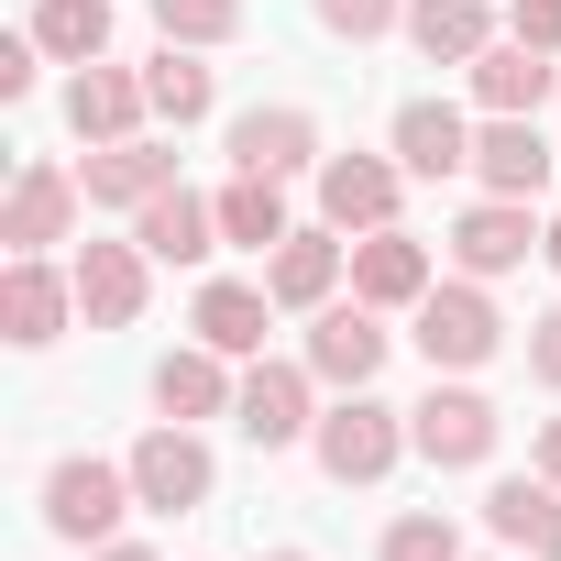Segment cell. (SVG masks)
I'll use <instances>...</instances> for the list:
<instances>
[{
	"label": "cell",
	"instance_id": "6da1fadb",
	"mask_svg": "<svg viewBox=\"0 0 561 561\" xmlns=\"http://www.w3.org/2000/svg\"><path fill=\"white\" fill-rule=\"evenodd\" d=\"M309 451H320V473H331V484H386V473L408 462V408H386L375 386H353L342 408H320Z\"/></svg>",
	"mask_w": 561,
	"mask_h": 561
},
{
	"label": "cell",
	"instance_id": "7a4b0ae2",
	"mask_svg": "<svg viewBox=\"0 0 561 561\" xmlns=\"http://www.w3.org/2000/svg\"><path fill=\"white\" fill-rule=\"evenodd\" d=\"M122 506H144V495H133V462L67 451V462L45 473V528L78 539V550H111V539H122Z\"/></svg>",
	"mask_w": 561,
	"mask_h": 561
},
{
	"label": "cell",
	"instance_id": "3957f363",
	"mask_svg": "<svg viewBox=\"0 0 561 561\" xmlns=\"http://www.w3.org/2000/svg\"><path fill=\"white\" fill-rule=\"evenodd\" d=\"M408 320H419L408 342L430 353V375H473V364H495V342H506V320H495V298H484V275H451V287H430Z\"/></svg>",
	"mask_w": 561,
	"mask_h": 561
},
{
	"label": "cell",
	"instance_id": "277c9868",
	"mask_svg": "<svg viewBox=\"0 0 561 561\" xmlns=\"http://www.w3.org/2000/svg\"><path fill=\"white\" fill-rule=\"evenodd\" d=\"M495 397H473V386H440L430 375V397L408 408V451L419 462H440V473H473V462H495Z\"/></svg>",
	"mask_w": 561,
	"mask_h": 561
},
{
	"label": "cell",
	"instance_id": "5b68a950",
	"mask_svg": "<svg viewBox=\"0 0 561 561\" xmlns=\"http://www.w3.org/2000/svg\"><path fill=\"white\" fill-rule=\"evenodd\" d=\"M209 440L187 430V419H154L144 440H133V495L154 506V517H187V506H209Z\"/></svg>",
	"mask_w": 561,
	"mask_h": 561
},
{
	"label": "cell",
	"instance_id": "8992f818",
	"mask_svg": "<svg viewBox=\"0 0 561 561\" xmlns=\"http://www.w3.org/2000/svg\"><path fill=\"white\" fill-rule=\"evenodd\" d=\"M309 386H320V375H309V353H298V364H253V375H242V397H231V430H242L253 451H298V440L320 430Z\"/></svg>",
	"mask_w": 561,
	"mask_h": 561
},
{
	"label": "cell",
	"instance_id": "52a82bcc",
	"mask_svg": "<svg viewBox=\"0 0 561 561\" xmlns=\"http://www.w3.org/2000/svg\"><path fill=\"white\" fill-rule=\"evenodd\" d=\"M397 198H408V165L397 154H320V220L331 231H397Z\"/></svg>",
	"mask_w": 561,
	"mask_h": 561
},
{
	"label": "cell",
	"instance_id": "ba28073f",
	"mask_svg": "<svg viewBox=\"0 0 561 561\" xmlns=\"http://www.w3.org/2000/svg\"><path fill=\"white\" fill-rule=\"evenodd\" d=\"M309 375L320 386H375L386 375V309H364V298H331V309H309Z\"/></svg>",
	"mask_w": 561,
	"mask_h": 561
},
{
	"label": "cell",
	"instance_id": "9c48e42d",
	"mask_svg": "<svg viewBox=\"0 0 561 561\" xmlns=\"http://www.w3.org/2000/svg\"><path fill=\"white\" fill-rule=\"evenodd\" d=\"M539 242H550V231L528 220V198H473V209L451 220V264H462V275H484V287H495V275H517Z\"/></svg>",
	"mask_w": 561,
	"mask_h": 561
},
{
	"label": "cell",
	"instance_id": "30bf717a",
	"mask_svg": "<svg viewBox=\"0 0 561 561\" xmlns=\"http://www.w3.org/2000/svg\"><path fill=\"white\" fill-rule=\"evenodd\" d=\"M144 122H154L144 67H111V56H100V67H78V78H67V133H78V144H133Z\"/></svg>",
	"mask_w": 561,
	"mask_h": 561
},
{
	"label": "cell",
	"instance_id": "8fae6325",
	"mask_svg": "<svg viewBox=\"0 0 561 561\" xmlns=\"http://www.w3.org/2000/svg\"><path fill=\"white\" fill-rule=\"evenodd\" d=\"M144 264H154L144 242H78L67 275H78V320L89 331H133L144 320Z\"/></svg>",
	"mask_w": 561,
	"mask_h": 561
},
{
	"label": "cell",
	"instance_id": "7c38bea8",
	"mask_svg": "<svg viewBox=\"0 0 561 561\" xmlns=\"http://www.w3.org/2000/svg\"><path fill=\"white\" fill-rule=\"evenodd\" d=\"M67 320H78V275H56L45 253H12V275H0V331L23 353H45Z\"/></svg>",
	"mask_w": 561,
	"mask_h": 561
},
{
	"label": "cell",
	"instance_id": "4fadbf2b",
	"mask_svg": "<svg viewBox=\"0 0 561 561\" xmlns=\"http://www.w3.org/2000/svg\"><path fill=\"white\" fill-rule=\"evenodd\" d=\"M342 264H353V231H287L264 253V287H275V309H331V287H342Z\"/></svg>",
	"mask_w": 561,
	"mask_h": 561
},
{
	"label": "cell",
	"instance_id": "5bb4252c",
	"mask_svg": "<svg viewBox=\"0 0 561 561\" xmlns=\"http://www.w3.org/2000/svg\"><path fill=\"white\" fill-rule=\"evenodd\" d=\"M78 198H89V187H78L67 165H45V154H34V165L12 176V209H0V242H12V253H45V242H67V231H78Z\"/></svg>",
	"mask_w": 561,
	"mask_h": 561
},
{
	"label": "cell",
	"instance_id": "9a60e30c",
	"mask_svg": "<svg viewBox=\"0 0 561 561\" xmlns=\"http://www.w3.org/2000/svg\"><path fill=\"white\" fill-rule=\"evenodd\" d=\"M187 331H198L209 353H231V364H264V331H275V287L209 275V287H198V309H187Z\"/></svg>",
	"mask_w": 561,
	"mask_h": 561
},
{
	"label": "cell",
	"instance_id": "2e32d148",
	"mask_svg": "<svg viewBox=\"0 0 561 561\" xmlns=\"http://www.w3.org/2000/svg\"><path fill=\"white\" fill-rule=\"evenodd\" d=\"M473 176H484V198H539V187H550V144H539V122H528V111H484V133H473Z\"/></svg>",
	"mask_w": 561,
	"mask_h": 561
},
{
	"label": "cell",
	"instance_id": "e0dca14e",
	"mask_svg": "<svg viewBox=\"0 0 561 561\" xmlns=\"http://www.w3.org/2000/svg\"><path fill=\"white\" fill-rule=\"evenodd\" d=\"M440 287V275H430V242L419 231H364L353 242V298L364 309H419Z\"/></svg>",
	"mask_w": 561,
	"mask_h": 561
},
{
	"label": "cell",
	"instance_id": "ac0fdd59",
	"mask_svg": "<svg viewBox=\"0 0 561 561\" xmlns=\"http://www.w3.org/2000/svg\"><path fill=\"white\" fill-rule=\"evenodd\" d=\"M78 187H89V209H144V198H165L176 187V154L165 144H89V165H78Z\"/></svg>",
	"mask_w": 561,
	"mask_h": 561
},
{
	"label": "cell",
	"instance_id": "d6986e66",
	"mask_svg": "<svg viewBox=\"0 0 561 561\" xmlns=\"http://www.w3.org/2000/svg\"><path fill=\"white\" fill-rule=\"evenodd\" d=\"M133 242H144L154 264H209V253H220V198L165 187V198H144V209H133Z\"/></svg>",
	"mask_w": 561,
	"mask_h": 561
},
{
	"label": "cell",
	"instance_id": "ffe728a7",
	"mask_svg": "<svg viewBox=\"0 0 561 561\" xmlns=\"http://www.w3.org/2000/svg\"><path fill=\"white\" fill-rule=\"evenodd\" d=\"M231 165H242V176H298V165H320V122H309L298 100L242 111V122H231Z\"/></svg>",
	"mask_w": 561,
	"mask_h": 561
},
{
	"label": "cell",
	"instance_id": "44dd1931",
	"mask_svg": "<svg viewBox=\"0 0 561 561\" xmlns=\"http://www.w3.org/2000/svg\"><path fill=\"white\" fill-rule=\"evenodd\" d=\"M231 397H242V375H231V353H209V342H187V353H165L154 364V408L165 419H231Z\"/></svg>",
	"mask_w": 561,
	"mask_h": 561
},
{
	"label": "cell",
	"instance_id": "7402d4cb",
	"mask_svg": "<svg viewBox=\"0 0 561 561\" xmlns=\"http://www.w3.org/2000/svg\"><path fill=\"white\" fill-rule=\"evenodd\" d=\"M484 528H495L506 550H528V561H561V484H550V473H506V484L484 495Z\"/></svg>",
	"mask_w": 561,
	"mask_h": 561
},
{
	"label": "cell",
	"instance_id": "603a6c76",
	"mask_svg": "<svg viewBox=\"0 0 561 561\" xmlns=\"http://www.w3.org/2000/svg\"><path fill=\"white\" fill-rule=\"evenodd\" d=\"M397 165L430 176V187L462 176V165H473V122H462L451 100H408V111H397Z\"/></svg>",
	"mask_w": 561,
	"mask_h": 561
},
{
	"label": "cell",
	"instance_id": "cb8c5ba5",
	"mask_svg": "<svg viewBox=\"0 0 561 561\" xmlns=\"http://www.w3.org/2000/svg\"><path fill=\"white\" fill-rule=\"evenodd\" d=\"M462 78H473V100H484V111H539V100L561 89V67H550L539 45H517V34H495Z\"/></svg>",
	"mask_w": 561,
	"mask_h": 561
},
{
	"label": "cell",
	"instance_id": "d4e9b609",
	"mask_svg": "<svg viewBox=\"0 0 561 561\" xmlns=\"http://www.w3.org/2000/svg\"><path fill=\"white\" fill-rule=\"evenodd\" d=\"M430 67H473L484 45H495V12H484V0H408V23H397Z\"/></svg>",
	"mask_w": 561,
	"mask_h": 561
},
{
	"label": "cell",
	"instance_id": "484cf974",
	"mask_svg": "<svg viewBox=\"0 0 561 561\" xmlns=\"http://www.w3.org/2000/svg\"><path fill=\"white\" fill-rule=\"evenodd\" d=\"M56 67H100L111 56V0H34V23H23Z\"/></svg>",
	"mask_w": 561,
	"mask_h": 561
},
{
	"label": "cell",
	"instance_id": "4316f807",
	"mask_svg": "<svg viewBox=\"0 0 561 561\" xmlns=\"http://www.w3.org/2000/svg\"><path fill=\"white\" fill-rule=\"evenodd\" d=\"M298 220H287V176H242L231 165V187H220V242H253V253H275Z\"/></svg>",
	"mask_w": 561,
	"mask_h": 561
},
{
	"label": "cell",
	"instance_id": "83f0119b",
	"mask_svg": "<svg viewBox=\"0 0 561 561\" xmlns=\"http://www.w3.org/2000/svg\"><path fill=\"white\" fill-rule=\"evenodd\" d=\"M144 100H154V122H209V100H220V78L198 67V45H165V56H144Z\"/></svg>",
	"mask_w": 561,
	"mask_h": 561
},
{
	"label": "cell",
	"instance_id": "f1b7e54d",
	"mask_svg": "<svg viewBox=\"0 0 561 561\" xmlns=\"http://www.w3.org/2000/svg\"><path fill=\"white\" fill-rule=\"evenodd\" d=\"M154 23H165V45H231L242 34V0H154Z\"/></svg>",
	"mask_w": 561,
	"mask_h": 561
},
{
	"label": "cell",
	"instance_id": "f546056e",
	"mask_svg": "<svg viewBox=\"0 0 561 561\" xmlns=\"http://www.w3.org/2000/svg\"><path fill=\"white\" fill-rule=\"evenodd\" d=\"M375 561H462V528L440 517V506H408L397 528H386V550Z\"/></svg>",
	"mask_w": 561,
	"mask_h": 561
},
{
	"label": "cell",
	"instance_id": "4dcf8cb0",
	"mask_svg": "<svg viewBox=\"0 0 561 561\" xmlns=\"http://www.w3.org/2000/svg\"><path fill=\"white\" fill-rule=\"evenodd\" d=\"M309 12H320V34L375 45V34H397V23H408V0H309Z\"/></svg>",
	"mask_w": 561,
	"mask_h": 561
},
{
	"label": "cell",
	"instance_id": "1f68e13d",
	"mask_svg": "<svg viewBox=\"0 0 561 561\" xmlns=\"http://www.w3.org/2000/svg\"><path fill=\"white\" fill-rule=\"evenodd\" d=\"M506 34L539 45V56H561V0H506Z\"/></svg>",
	"mask_w": 561,
	"mask_h": 561
},
{
	"label": "cell",
	"instance_id": "d6a6232c",
	"mask_svg": "<svg viewBox=\"0 0 561 561\" xmlns=\"http://www.w3.org/2000/svg\"><path fill=\"white\" fill-rule=\"evenodd\" d=\"M528 375H539V386H561V309H539V320H528Z\"/></svg>",
	"mask_w": 561,
	"mask_h": 561
},
{
	"label": "cell",
	"instance_id": "836d02e7",
	"mask_svg": "<svg viewBox=\"0 0 561 561\" xmlns=\"http://www.w3.org/2000/svg\"><path fill=\"white\" fill-rule=\"evenodd\" d=\"M34 56H45L34 34H12V45H0V100H34Z\"/></svg>",
	"mask_w": 561,
	"mask_h": 561
},
{
	"label": "cell",
	"instance_id": "e575fe53",
	"mask_svg": "<svg viewBox=\"0 0 561 561\" xmlns=\"http://www.w3.org/2000/svg\"><path fill=\"white\" fill-rule=\"evenodd\" d=\"M539 473L561 484V419H539Z\"/></svg>",
	"mask_w": 561,
	"mask_h": 561
},
{
	"label": "cell",
	"instance_id": "d590c367",
	"mask_svg": "<svg viewBox=\"0 0 561 561\" xmlns=\"http://www.w3.org/2000/svg\"><path fill=\"white\" fill-rule=\"evenodd\" d=\"M100 561H154V550H144V539H111V550H100Z\"/></svg>",
	"mask_w": 561,
	"mask_h": 561
},
{
	"label": "cell",
	"instance_id": "8d00e7d4",
	"mask_svg": "<svg viewBox=\"0 0 561 561\" xmlns=\"http://www.w3.org/2000/svg\"><path fill=\"white\" fill-rule=\"evenodd\" d=\"M539 264H550V275H561V220H550V242H539Z\"/></svg>",
	"mask_w": 561,
	"mask_h": 561
},
{
	"label": "cell",
	"instance_id": "74e56055",
	"mask_svg": "<svg viewBox=\"0 0 561 561\" xmlns=\"http://www.w3.org/2000/svg\"><path fill=\"white\" fill-rule=\"evenodd\" d=\"M264 561H309V550H264Z\"/></svg>",
	"mask_w": 561,
	"mask_h": 561
}]
</instances>
